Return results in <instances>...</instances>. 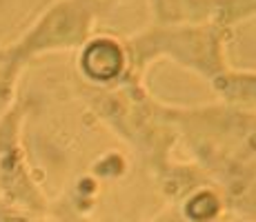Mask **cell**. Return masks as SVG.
Here are the masks:
<instances>
[{
  "label": "cell",
  "mask_w": 256,
  "mask_h": 222,
  "mask_svg": "<svg viewBox=\"0 0 256 222\" xmlns=\"http://www.w3.org/2000/svg\"><path fill=\"white\" fill-rule=\"evenodd\" d=\"M98 49H100L102 56H98L94 47L87 51V58H98V62L87 65L90 73H94V76H100V78L114 76V73L118 71V67H120V53H118V49L112 47L110 42H98Z\"/></svg>",
  "instance_id": "1"
}]
</instances>
